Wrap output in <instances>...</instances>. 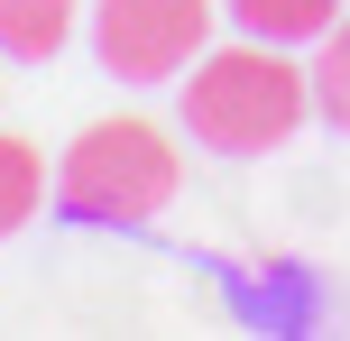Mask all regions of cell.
<instances>
[{
	"mask_svg": "<svg viewBox=\"0 0 350 341\" xmlns=\"http://www.w3.org/2000/svg\"><path fill=\"white\" fill-rule=\"evenodd\" d=\"M314 111V83L304 65H286V46L249 37V46H221V55H193L185 74V129L221 157H267L286 148Z\"/></svg>",
	"mask_w": 350,
	"mask_h": 341,
	"instance_id": "1",
	"label": "cell"
},
{
	"mask_svg": "<svg viewBox=\"0 0 350 341\" xmlns=\"http://www.w3.org/2000/svg\"><path fill=\"white\" fill-rule=\"evenodd\" d=\"M230 18H240V37L304 46V37H323V28L341 18V0H230Z\"/></svg>",
	"mask_w": 350,
	"mask_h": 341,
	"instance_id": "5",
	"label": "cell"
},
{
	"mask_svg": "<svg viewBox=\"0 0 350 341\" xmlns=\"http://www.w3.org/2000/svg\"><path fill=\"white\" fill-rule=\"evenodd\" d=\"M185 194V157L157 120H92L55 166V203L74 221H157Z\"/></svg>",
	"mask_w": 350,
	"mask_h": 341,
	"instance_id": "2",
	"label": "cell"
},
{
	"mask_svg": "<svg viewBox=\"0 0 350 341\" xmlns=\"http://www.w3.org/2000/svg\"><path fill=\"white\" fill-rule=\"evenodd\" d=\"M65 37H74V0H0V55L46 65Z\"/></svg>",
	"mask_w": 350,
	"mask_h": 341,
	"instance_id": "4",
	"label": "cell"
},
{
	"mask_svg": "<svg viewBox=\"0 0 350 341\" xmlns=\"http://www.w3.org/2000/svg\"><path fill=\"white\" fill-rule=\"evenodd\" d=\"M212 0H92V55L120 83H166L203 55Z\"/></svg>",
	"mask_w": 350,
	"mask_h": 341,
	"instance_id": "3",
	"label": "cell"
},
{
	"mask_svg": "<svg viewBox=\"0 0 350 341\" xmlns=\"http://www.w3.org/2000/svg\"><path fill=\"white\" fill-rule=\"evenodd\" d=\"M314 102L332 111V120L350 129V18H332L323 28V65H314Z\"/></svg>",
	"mask_w": 350,
	"mask_h": 341,
	"instance_id": "7",
	"label": "cell"
},
{
	"mask_svg": "<svg viewBox=\"0 0 350 341\" xmlns=\"http://www.w3.org/2000/svg\"><path fill=\"white\" fill-rule=\"evenodd\" d=\"M37 203H46V157H37L28 139H0V240H10Z\"/></svg>",
	"mask_w": 350,
	"mask_h": 341,
	"instance_id": "6",
	"label": "cell"
}]
</instances>
